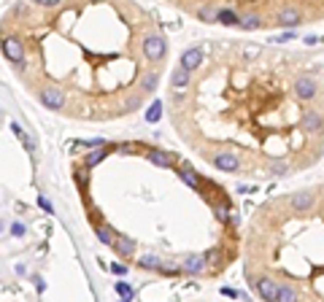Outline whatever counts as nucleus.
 I'll return each instance as SVG.
<instances>
[{"label": "nucleus", "mask_w": 324, "mask_h": 302, "mask_svg": "<svg viewBox=\"0 0 324 302\" xmlns=\"http://www.w3.org/2000/svg\"><path fill=\"white\" fill-rule=\"evenodd\" d=\"M141 49H143V54H146L149 62H160V59H165V54H168V43H165L162 35H146Z\"/></svg>", "instance_id": "1"}, {"label": "nucleus", "mask_w": 324, "mask_h": 302, "mask_svg": "<svg viewBox=\"0 0 324 302\" xmlns=\"http://www.w3.org/2000/svg\"><path fill=\"white\" fill-rule=\"evenodd\" d=\"M38 100H41L49 111L65 108V92L59 89V86H41V89H38Z\"/></svg>", "instance_id": "2"}, {"label": "nucleus", "mask_w": 324, "mask_h": 302, "mask_svg": "<svg viewBox=\"0 0 324 302\" xmlns=\"http://www.w3.org/2000/svg\"><path fill=\"white\" fill-rule=\"evenodd\" d=\"M211 165L222 173H235V170H241V157L233 151H216V154H211Z\"/></svg>", "instance_id": "3"}, {"label": "nucleus", "mask_w": 324, "mask_h": 302, "mask_svg": "<svg viewBox=\"0 0 324 302\" xmlns=\"http://www.w3.org/2000/svg\"><path fill=\"white\" fill-rule=\"evenodd\" d=\"M314 205H316V194H314V189H303V192L289 194V208H292L295 213H308Z\"/></svg>", "instance_id": "4"}, {"label": "nucleus", "mask_w": 324, "mask_h": 302, "mask_svg": "<svg viewBox=\"0 0 324 302\" xmlns=\"http://www.w3.org/2000/svg\"><path fill=\"white\" fill-rule=\"evenodd\" d=\"M3 54H5V59H11L19 70H24V46H22L19 38H5L3 41Z\"/></svg>", "instance_id": "5"}, {"label": "nucleus", "mask_w": 324, "mask_h": 302, "mask_svg": "<svg viewBox=\"0 0 324 302\" xmlns=\"http://www.w3.org/2000/svg\"><path fill=\"white\" fill-rule=\"evenodd\" d=\"M295 97L297 100H303V103H306V100H314L316 97V81L311 76H297L295 78Z\"/></svg>", "instance_id": "6"}, {"label": "nucleus", "mask_w": 324, "mask_h": 302, "mask_svg": "<svg viewBox=\"0 0 324 302\" xmlns=\"http://www.w3.org/2000/svg\"><path fill=\"white\" fill-rule=\"evenodd\" d=\"M254 289L260 292V297L265 302H276V297H279V281H273L270 275H262V278L254 281Z\"/></svg>", "instance_id": "7"}, {"label": "nucleus", "mask_w": 324, "mask_h": 302, "mask_svg": "<svg viewBox=\"0 0 324 302\" xmlns=\"http://www.w3.org/2000/svg\"><path fill=\"white\" fill-rule=\"evenodd\" d=\"M203 57H206L203 46H192V49H187V51L181 54V65H178V68H184V70L195 73V70L203 65Z\"/></svg>", "instance_id": "8"}, {"label": "nucleus", "mask_w": 324, "mask_h": 302, "mask_svg": "<svg viewBox=\"0 0 324 302\" xmlns=\"http://www.w3.org/2000/svg\"><path fill=\"white\" fill-rule=\"evenodd\" d=\"M206 254H192V257H187L181 262V270L184 273H189V275H200V273H206Z\"/></svg>", "instance_id": "9"}, {"label": "nucleus", "mask_w": 324, "mask_h": 302, "mask_svg": "<svg viewBox=\"0 0 324 302\" xmlns=\"http://www.w3.org/2000/svg\"><path fill=\"white\" fill-rule=\"evenodd\" d=\"M276 19H279V24H284V27H295V24H300V22H303L300 11L292 8V5H281L279 14H276Z\"/></svg>", "instance_id": "10"}, {"label": "nucleus", "mask_w": 324, "mask_h": 302, "mask_svg": "<svg viewBox=\"0 0 324 302\" xmlns=\"http://www.w3.org/2000/svg\"><path fill=\"white\" fill-rule=\"evenodd\" d=\"M324 119L319 111H303V132H322Z\"/></svg>", "instance_id": "11"}, {"label": "nucleus", "mask_w": 324, "mask_h": 302, "mask_svg": "<svg viewBox=\"0 0 324 302\" xmlns=\"http://www.w3.org/2000/svg\"><path fill=\"white\" fill-rule=\"evenodd\" d=\"M149 162L151 165H157V167H173V154H168V151H160V149H151L149 154Z\"/></svg>", "instance_id": "12"}, {"label": "nucleus", "mask_w": 324, "mask_h": 302, "mask_svg": "<svg viewBox=\"0 0 324 302\" xmlns=\"http://www.w3.org/2000/svg\"><path fill=\"white\" fill-rule=\"evenodd\" d=\"M189 76H192L189 70H184V68H176V70H173V76H170V86H173V92H181V89H187V86H189Z\"/></svg>", "instance_id": "13"}, {"label": "nucleus", "mask_w": 324, "mask_h": 302, "mask_svg": "<svg viewBox=\"0 0 324 302\" xmlns=\"http://www.w3.org/2000/svg\"><path fill=\"white\" fill-rule=\"evenodd\" d=\"M114 251H116V257L130 259V257L135 254V240H130V238H119L116 243H114Z\"/></svg>", "instance_id": "14"}, {"label": "nucleus", "mask_w": 324, "mask_h": 302, "mask_svg": "<svg viewBox=\"0 0 324 302\" xmlns=\"http://www.w3.org/2000/svg\"><path fill=\"white\" fill-rule=\"evenodd\" d=\"M178 176H181V181H184V184H187V186H192V189H197V192L203 189V184H200V178H197V173L192 170L189 165H184L181 170H178Z\"/></svg>", "instance_id": "15"}, {"label": "nucleus", "mask_w": 324, "mask_h": 302, "mask_svg": "<svg viewBox=\"0 0 324 302\" xmlns=\"http://www.w3.org/2000/svg\"><path fill=\"white\" fill-rule=\"evenodd\" d=\"M95 235H97V240H100V243H105V246H114V243H116L114 230H111V227H105V224H97V227H95Z\"/></svg>", "instance_id": "16"}, {"label": "nucleus", "mask_w": 324, "mask_h": 302, "mask_svg": "<svg viewBox=\"0 0 324 302\" xmlns=\"http://www.w3.org/2000/svg\"><path fill=\"white\" fill-rule=\"evenodd\" d=\"M216 22H222V24H241V16H238V11H233V8H219V11H216Z\"/></svg>", "instance_id": "17"}, {"label": "nucleus", "mask_w": 324, "mask_h": 302, "mask_svg": "<svg viewBox=\"0 0 324 302\" xmlns=\"http://www.w3.org/2000/svg\"><path fill=\"white\" fill-rule=\"evenodd\" d=\"M238 16H241V24H238V27H243V30H260L262 27V19L257 14H238Z\"/></svg>", "instance_id": "18"}, {"label": "nucleus", "mask_w": 324, "mask_h": 302, "mask_svg": "<svg viewBox=\"0 0 324 302\" xmlns=\"http://www.w3.org/2000/svg\"><path fill=\"white\" fill-rule=\"evenodd\" d=\"M276 302H297V292L292 289V284H279V297Z\"/></svg>", "instance_id": "19"}, {"label": "nucleus", "mask_w": 324, "mask_h": 302, "mask_svg": "<svg viewBox=\"0 0 324 302\" xmlns=\"http://www.w3.org/2000/svg\"><path fill=\"white\" fill-rule=\"evenodd\" d=\"M105 154H108V149H95V151H89L87 157H84V167H95V165H100L103 159H105Z\"/></svg>", "instance_id": "20"}, {"label": "nucleus", "mask_w": 324, "mask_h": 302, "mask_svg": "<svg viewBox=\"0 0 324 302\" xmlns=\"http://www.w3.org/2000/svg\"><path fill=\"white\" fill-rule=\"evenodd\" d=\"M162 119V100H154V103H151V108L146 111V122L149 124H157Z\"/></svg>", "instance_id": "21"}, {"label": "nucleus", "mask_w": 324, "mask_h": 302, "mask_svg": "<svg viewBox=\"0 0 324 302\" xmlns=\"http://www.w3.org/2000/svg\"><path fill=\"white\" fill-rule=\"evenodd\" d=\"M114 292H116V294H119V297H122L124 302H130V300L135 297L133 286H130V284H124V281H119V284H114Z\"/></svg>", "instance_id": "22"}, {"label": "nucleus", "mask_w": 324, "mask_h": 302, "mask_svg": "<svg viewBox=\"0 0 324 302\" xmlns=\"http://www.w3.org/2000/svg\"><path fill=\"white\" fill-rule=\"evenodd\" d=\"M138 267H141V270H160V267H162V262L157 259V257H141V262H138Z\"/></svg>", "instance_id": "23"}, {"label": "nucleus", "mask_w": 324, "mask_h": 302, "mask_svg": "<svg viewBox=\"0 0 324 302\" xmlns=\"http://www.w3.org/2000/svg\"><path fill=\"white\" fill-rule=\"evenodd\" d=\"M11 130H14V135H16L19 140H22L24 146H27V151H32V143H30V140H27V132L22 130V124H19V122H11Z\"/></svg>", "instance_id": "24"}, {"label": "nucleus", "mask_w": 324, "mask_h": 302, "mask_svg": "<svg viewBox=\"0 0 324 302\" xmlns=\"http://www.w3.org/2000/svg\"><path fill=\"white\" fill-rule=\"evenodd\" d=\"M216 11H219V8H214V5H206V8L197 11V19H203V22H216Z\"/></svg>", "instance_id": "25"}, {"label": "nucleus", "mask_w": 324, "mask_h": 302, "mask_svg": "<svg viewBox=\"0 0 324 302\" xmlns=\"http://www.w3.org/2000/svg\"><path fill=\"white\" fill-rule=\"evenodd\" d=\"M141 89H146V92L157 89V73H146V76L141 78Z\"/></svg>", "instance_id": "26"}, {"label": "nucleus", "mask_w": 324, "mask_h": 302, "mask_svg": "<svg viewBox=\"0 0 324 302\" xmlns=\"http://www.w3.org/2000/svg\"><path fill=\"white\" fill-rule=\"evenodd\" d=\"M287 170H289V165L284 162V159H273V162H270V176H284Z\"/></svg>", "instance_id": "27"}, {"label": "nucleus", "mask_w": 324, "mask_h": 302, "mask_svg": "<svg viewBox=\"0 0 324 302\" xmlns=\"http://www.w3.org/2000/svg\"><path fill=\"white\" fill-rule=\"evenodd\" d=\"M11 235H14V238H24V235H27V227H24L22 221H14V224H11Z\"/></svg>", "instance_id": "28"}, {"label": "nucleus", "mask_w": 324, "mask_h": 302, "mask_svg": "<svg viewBox=\"0 0 324 302\" xmlns=\"http://www.w3.org/2000/svg\"><path fill=\"white\" fill-rule=\"evenodd\" d=\"M76 181H78V186H81V192H87V184H89L87 170H76Z\"/></svg>", "instance_id": "29"}, {"label": "nucleus", "mask_w": 324, "mask_h": 302, "mask_svg": "<svg viewBox=\"0 0 324 302\" xmlns=\"http://www.w3.org/2000/svg\"><path fill=\"white\" fill-rule=\"evenodd\" d=\"M38 205H41V208H43V211H46V213H51V216H54V205H51V203H49V200H46V197H43V194H41V197H38Z\"/></svg>", "instance_id": "30"}, {"label": "nucleus", "mask_w": 324, "mask_h": 302, "mask_svg": "<svg viewBox=\"0 0 324 302\" xmlns=\"http://www.w3.org/2000/svg\"><path fill=\"white\" fill-rule=\"evenodd\" d=\"M111 273H114V275H127V265H119V262H114V265H111Z\"/></svg>", "instance_id": "31"}, {"label": "nucleus", "mask_w": 324, "mask_h": 302, "mask_svg": "<svg viewBox=\"0 0 324 302\" xmlns=\"http://www.w3.org/2000/svg\"><path fill=\"white\" fill-rule=\"evenodd\" d=\"M138 108H141V97H130L127 100V113L130 111H138Z\"/></svg>", "instance_id": "32"}, {"label": "nucleus", "mask_w": 324, "mask_h": 302, "mask_svg": "<svg viewBox=\"0 0 324 302\" xmlns=\"http://www.w3.org/2000/svg\"><path fill=\"white\" fill-rule=\"evenodd\" d=\"M157 273H162V275H168V278H170V275H178V273H181V270H178V267H160V270H157Z\"/></svg>", "instance_id": "33"}, {"label": "nucleus", "mask_w": 324, "mask_h": 302, "mask_svg": "<svg viewBox=\"0 0 324 302\" xmlns=\"http://www.w3.org/2000/svg\"><path fill=\"white\" fill-rule=\"evenodd\" d=\"M222 294H224V297H238V292H235V289H230V286H222Z\"/></svg>", "instance_id": "34"}, {"label": "nucleus", "mask_w": 324, "mask_h": 302, "mask_svg": "<svg viewBox=\"0 0 324 302\" xmlns=\"http://www.w3.org/2000/svg\"><path fill=\"white\" fill-rule=\"evenodd\" d=\"M292 35H295V32H284V35H279V43H284V41H292Z\"/></svg>", "instance_id": "35"}, {"label": "nucleus", "mask_w": 324, "mask_h": 302, "mask_svg": "<svg viewBox=\"0 0 324 302\" xmlns=\"http://www.w3.org/2000/svg\"><path fill=\"white\" fill-rule=\"evenodd\" d=\"M35 286H38V292H43V289H46V284H43V278H38V275H35Z\"/></svg>", "instance_id": "36"}]
</instances>
